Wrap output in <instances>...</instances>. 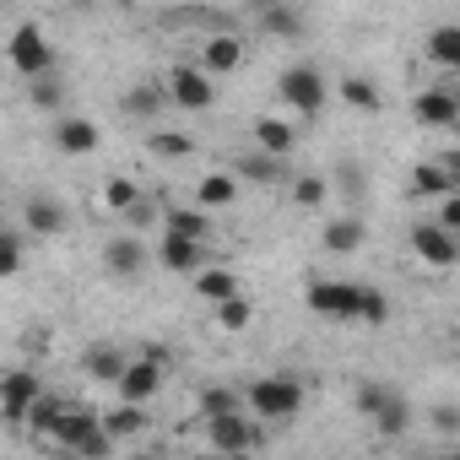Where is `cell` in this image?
I'll use <instances>...</instances> for the list:
<instances>
[{
  "mask_svg": "<svg viewBox=\"0 0 460 460\" xmlns=\"http://www.w3.org/2000/svg\"><path fill=\"white\" fill-rule=\"evenodd\" d=\"M82 368H87L93 379H103V385H114V379L125 374V352H119V347H93V352L82 358Z\"/></svg>",
  "mask_w": 460,
  "mask_h": 460,
  "instance_id": "cell-23",
  "label": "cell"
},
{
  "mask_svg": "<svg viewBox=\"0 0 460 460\" xmlns=\"http://www.w3.org/2000/svg\"><path fill=\"white\" fill-rule=\"evenodd\" d=\"M157 255H163V266H168V271H195V266H200V255H206V244H200V239H179V234H163Z\"/></svg>",
  "mask_w": 460,
  "mask_h": 460,
  "instance_id": "cell-16",
  "label": "cell"
},
{
  "mask_svg": "<svg viewBox=\"0 0 460 460\" xmlns=\"http://www.w3.org/2000/svg\"><path fill=\"white\" fill-rule=\"evenodd\" d=\"M358 244H363V222H358V217L325 222V250H331V255H352Z\"/></svg>",
  "mask_w": 460,
  "mask_h": 460,
  "instance_id": "cell-22",
  "label": "cell"
},
{
  "mask_svg": "<svg viewBox=\"0 0 460 460\" xmlns=\"http://www.w3.org/2000/svg\"><path fill=\"white\" fill-rule=\"evenodd\" d=\"M341 184H347V195H363V173L352 163H341Z\"/></svg>",
  "mask_w": 460,
  "mask_h": 460,
  "instance_id": "cell-41",
  "label": "cell"
},
{
  "mask_svg": "<svg viewBox=\"0 0 460 460\" xmlns=\"http://www.w3.org/2000/svg\"><path fill=\"white\" fill-rule=\"evenodd\" d=\"M358 320H368V325H385V320H390V304H385V293L363 288V293H358Z\"/></svg>",
  "mask_w": 460,
  "mask_h": 460,
  "instance_id": "cell-36",
  "label": "cell"
},
{
  "mask_svg": "<svg viewBox=\"0 0 460 460\" xmlns=\"http://www.w3.org/2000/svg\"><path fill=\"white\" fill-rule=\"evenodd\" d=\"M195 200H200V211H217V206H234V200H239V179H234V173H211V179H200Z\"/></svg>",
  "mask_w": 460,
  "mask_h": 460,
  "instance_id": "cell-20",
  "label": "cell"
},
{
  "mask_svg": "<svg viewBox=\"0 0 460 460\" xmlns=\"http://www.w3.org/2000/svg\"><path fill=\"white\" fill-rule=\"evenodd\" d=\"M93 428H98V411H87V406H60V417H55V428H49V433H55L66 449H76Z\"/></svg>",
  "mask_w": 460,
  "mask_h": 460,
  "instance_id": "cell-14",
  "label": "cell"
},
{
  "mask_svg": "<svg viewBox=\"0 0 460 460\" xmlns=\"http://www.w3.org/2000/svg\"><path fill=\"white\" fill-rule=\"evenodd\" d=\"M428 55L438 60V66H460V28H433V39H428Z\"/></svg>",
  "mask_w": 460,
  "mask_h": 460,
  "instance_id": "cell-30",
  "label": "cell"
},
{
  "mask_svg": "<svg viewBox=\"0 0 460 460\" xmlns=\"http://www.w3.org/2000/svg\"><path fill=\"white\" fill-rule=\"evenodd\" d=\"M358 406L374 417V428H379V433H401V428L411 422L406 401H401L395 390H385V385H363V390H358Z\"/></svg>",
  "mask_w": 460,
  "mask_h": 460,
  "instance_id": "cell-3",
  "label": "cell"
},
{
  "mask_svg": "<svg viewBox=\"0 0 460 460\" xmlns=\"http://www.w3.org/2000/svg\"><path fill=\"white\" fill-rule=\"evenodd\" d=\"M250 320H255V304H250L244 293H227V298L217 304V325H222V331H244Z\"/></svg>",
  "mask_w": 460,
  "mask_h": 460,
  "instance_id": "cell-25",
  "label": "cell"
},
{
  "mask_svg": "<svg viewBox=\"0 0 460 460\" xmlns=\"http://www.w3.org/2000/svg\"><path fill=\"white\" fill-rule=\"evenodd\" d=\"M55 141H60V152L87 157V152H98V125H93V119H82V114H66V119L55 125Z\"/></svg>",
  "mask_w": 460,
  "mask_h": 460,
  "instance_id": "cell-12",
  "label": "cell"
},
{
  "mask_svg": "<svg viewBox=\"0 0 460 460\" xmlns=\"http://www.w3.org/2000/svg\"><path fill=\"white\" fill-rule=\"evenodd\" d=\"M168 234H179V239H211V217L206 211H190V206H168Z\"/></svg>",
  "mask_w": 460,
  "mask_h": 460,
  "instance_id": "cell-21",
  "label": "cell"
},
{
  "mask_svg": "<svg viewBox=\"0 0 460 460\" xmlns=\"http://www.w3.org/2000/svg\"><path fill=\"white\" fill-rule=\"evenodd\" d=\"M114 385H119L125 401H152L157 385H163V363H157V358H136V363H125V374H119Z\"/></svg>",
  "mask_w": 460,
  "mask_h": 460,
  "instance_id": "cell-10",
  "label": "cell"
},
{
  "mask_svg": "<svg viewBox=\"0 0 460 460\" xmlns=\"http://www.w3.org/2000/svg\"><path fill=\"white\" fill-rule=\"evenodd\" d=\"M255 146L271 152V157H288V152L298 146V130H293L288 119H255Z\"/></svg>",
  "mask_w": 460,
  "mask_h": 460,
  "instance_id": "cell-17",
  "label": "cell"
},
{
  "mask_svg": "<svg viewBox=\"0 0 460 460\" xmlns=\"http://www.w3.org/2000/svg\"><path fill=\"white\" fill-rule=\"evenodd\" d=\"M277 93H282L288 109H298V114H320V109H325V76H320L314 66H293V71H282Z\"/></svg>",
  "mask_w": 460,
  "mask_h": 460,
  "instance_id": "cell-2",
  "label": "cell"
},
{
  "mask_svg": "<svg viewBox=\"0 0 460 460\" xmlns=\"http://www.w3.org/2000/svg\"><path fill=\"white\" fill-rule=\"evenodd\" d=\"M244 66V44L234 39V33H217V39H206V49H200V71H211V76H227V71H239Z\"/></svg>",
  "mask_w": 460,
  "mask_h": 460,
  "instance_id": "cell-11",
  "label": "cell"
},
{
  "mask_svg": "<svg viewBox=\"0 0 460 460\" xmlns=\"http://www.w3.org/2000/svg\"><path fill=\"white\" fill-rule=\"evenodd\" d=\"M293 206H304V211H314V206H325V179H298L293 184Z\"/></svg>",
  "mask_w": 460,
  "mask_h": 460,
  "instance_id": "cell-37",
  "label": "cell"
},
{
  "mask_svg": "<svg viewBox=\"0 0 460 460\" xmlns=\"http://www.w3.org/2000/svg\"><path fill=\"white\" fill-rule=\"evenodd\" d=\"M114 438H130V433H141L146 428V411H141V401H125V406H114L109 417H98Z\"/></svg>",
  "mask_w": 460,
  "mask_h": 460,
  "instance_id": "cell-24",
  "label": "cell"
},
{
  "mask_svg": "<svg viewBox=\"0 0 460 460\" xmlns=\"http://www.w3.org/2000/svg\"><path fill=\"white\" fill-rule=\"evenodd\" d=\"M163 103H168V87L146 82V87H136V93L125 98V114H130V119H152V114H157Z\"/></svg>",
  "mask_w": 460,
  "mask_h": 460,
  "instance_id": "cell-26",
  "label": "cell"
},
{
  "mask_svg": "<svg viewBox=\"0 0 460 460\" xmlns=\"http://www.w3.org/2000/svg\"><path fill=\"white\" fill-rule=\"evenodd\" d=\"M103 266H109L114 277H136V271L146 266V250H141V239H114V244L103 250Z\"/></svg>",
  "mask_w": 460,
  "mask_h": 460,
  "instance_id": "cell-18",
  "label": "cell"
},
{
  "mask_svg": "<svg viewBox=\"0 0 460 460\" xmlns=\"http://www.w3.org/2000/svg\"><path fill=\"white\" fill-rule=\"evenodd\" d=\"M168 98H173L179 109H211V76H206L200 66H173Z\"/></svg>",
  "mask_w": 460,
  "mask_h": 460,
  "instance_id": "cell-8",
  "label": "cell"
},
{
  "mask_svg": "<svg viewBox=\"0 0 460 460\" xmlns=\"http://www.w3.org/2000/svg\"><path fill=\"white\" fill-rule=\"evenodd\" d=\"M6 55H12V66H17L22 76H39V71H49V66H55V49H49V44H44V33H39V28H28V22L12 33Z\"/></svg>",
  "mask_w": 460,
  "mask_h": 460,
  "instance_id": "cell-5",
  "label": "cell"
},
{
  "mask_svg": "<svg viewBox=\"0 0 460 460\" xmlns=\"http://www.w3.org/2000/svg\"><path fill=\"white\" fill-rule=\"evenodd\" d=\"M222 411H244V395L239 390H206L200 395V417H222Z\"/></svg>",
  "mask_w": 460,
  "mask_h": 460,
  "instance_id": "cell-35",
  "label": "cell"
},
{
  "mask_svg": "<svg viewBox=\"0 0 460 460\" xmlns=\"http://www.w3.org/2000/svg\"><path fill=\"white\" fill-rule=\"evenodd\" d=\"M76 6H93V0H76Z\"/></svg>",
  "mask_w": 460,
  "mask_h": 460,
  "instance_id": "cell-43",
  "label": "cell"
},
{
  "mask_svg": "<svg viewBox=\"0 0 460 460\" xmlns=\"http://www.w3.org/2000/svg\"><path fill=\"white\" fill-rule=\"evenodd\" d=\"M136 195H141V190H136V184H130V179H109V184H103V200H109V206H114V211H125V206H130V200H136Z\"/></svg>",
  "mask_w": 460,
  "mask_h": 460,
  "instance_id": "cell-39",
  "label": "cell"
},
{
  "mask_svg": "<svg viewBox=\"0 0 460 460\" xmlns=\"http://www.w3.org/2000/svg\"><path fill=\"white\" fill-rule=\"evenodd\" d=\"M206 433H211V449H227V455H239V449H255L261 433L244 411H222V417H206Z\"/></svg>",
  "mask_w": 460,
  "mask_h": 460,
  "instance_id": "cell-4",
  "label": "cell"
},
{
  "mask_svg": "<svg viewBox=\"0 0 460 460\" xmlns=\"http://www.w3.org/2000/svg\"><path fill=\"white\" fill-rule=\"evenodd\" d=\"M244 401H250V411H255V417L288 422V417H298L304 390H298V379H288V374H266V379H255V385L244 390Z\"/></svg>",
  "mask_w": 460,
  "mask_h": 460,
  "instance_id": "cell-1",
  "label": "cell"
},
{
  "mask_svg": "<svg viewBox=\"0 0 460 460\" xmlns=\"http://www.w3.org/2000/svg\"><path fill=\"white\" fill-rule=\"evenodd\" d=\"M22 217H28V234H66V206L55 200V195H33L28 206H22Z\"/></svg>",
  "mask_w": 460,
  "mask_h": 460,
  "instance_id": "cell-13",
  "label": "cell"
},
{
  "mask_svg": "<svg viewBox=\"0 0 460 460\" xmlns=\"http://www.w3.org/2000/svg\"><path fill=\"white\" fill-rule=\"evenodd\" d=\"M44 385H39V374H28V368H17V374H0V422H22L28 417V401L39 395Z\"/></svg>",
  "mask_w": 460,
  "mask_h": 460,
  "instance_id": "cell-7",
  "label": "cell"
},
{
  "mask_svg": "<svg viewBox=\"0 0 460 460\" xmlns=\"http://www.w3.org/2000/svg\"><path fill=\"white\" fill-rule=\"evenodd\" d=\"M60 406H66L60 395H44V390H39V395L28 401V417H22V422H28V428H39V433H49V428H55V417H60Z\"/></svg>",
  "mask_w": 460,
  "mask_h": 460,
  "instance_id": "cell-31",
  "label": "cell"
},
{
  "mask_svg": "<svg viewBox=\"0 0 460 460\" xmlns=\"http://www.w3.org/2000/svg\"><path fill=\"white\" fill-rule=\"evenodd\" d=\"M152 152L157 157H195V141L179 130H152Z\"/></svg>",
  "mask_w": 460,
  "mask_h": 460,
  "instance_id": "cell-34",
  "label": "cell"
},
{
  "mask_svg": "<svg viewBox=\"0 0 460 460\" xmlns=\"http://www.w3.org/2000/svg\"><path fill=\"white\" fill-rule=\"evenodd\" d=\"M411 190H417V195H449V190H455V168H433V163H422V168L411 173Z\"/></svg>",
  "mask_w": 460,
  "mask_h": 460,
  "instance_id": "cell-29",
  "label": "cell"
},
{
  "mask_svg": "<svg viewBox=\"0 0 460 460\" xmlns=\"http://www.w3.org/2000/svg\"><path fill=\"white\" fill-rule=\"evenodd\" d=\"M28 98H33L39 109H60V103H66V87H60L49 71H39V76H28Z\"/></svg>",
  "mask_w": 460,
  "mask_h": 460,
  "instance_id": "cell-32",
  "label": "cell"
},
{
  "mask_svg": "<svg viewBox=\"0 0 460 460\" xmlns=\"http://www.w3.org/2000/svg\"><path fill=\"white\" fill-rule=\"evenodd\" d=\"M341 98H347L358 114H379V103H385V98H379V87H374V82H363V76H347V82H341Z\"/></svg>",
  "mask_w": 460,
  "mask_h": 460,
  "instance_id": "cell-28",
  "label": "cell"
},
{
  "mask_svg": "<svg viewBox=\"0 0 460 460\" xmlns=\"http://www.w3.org/2000/svg\"><path fill=\"white\" fill-rule=\"evenodd\" d=\"M195 293L211 298V304H222L227 293H239V277L227 271V266H195Z\"/></svg>",
  "mask_w": 460,
  "mask_h": 460,
  "instance_id": "cell-19",
  "label": "cell"
},
{
  "mask_svg": "<svg viewBox=\"0 0 460 460\" xmlns=\"http://www.w3.org/2000/svg\"><path fill=\"white\" fill-rule=\"evenodd\" d=\"M433 422H438L444 433H455V428H460V417H455V406H438V411H433Z\"/></svg>",
  "mask_w": 460,
  "mask_h": 460,
  "instance_id": "cell-42",
  "label": "cell"
},
{
  "mask_svg": "<svg viewBox=\"0 0 460 460\" xmlns=\"http://www.w3.org/2000/svg\"><path fill=\"white\" fill-rule=\"evenodd\" d=\"M358 282H309V309L331 320H358Z\"/></svg>",
  "mask_w": 460,
  "mask_h": 460,
  "instance_id": "cell-6",
  "label": "cell"
},
{
  "mask_svg": "<svg viewBox=\"0 0 460 460\" xmlns=\"http://www.w3.org/2000/svg\"><path fill=\"white\" fill-rule=\"evenodd\" d=\"M411 114H417V125H438V130H449L455 114H460V103H455L449 93H417Z\"/></svg>",
  "mask_w": 460,
  "mask_h": 460,
  "instance_id": "cell-15",
  "label": "cell"
},
{
  "mask_svg": "<svg viewBox=\"0 0 460 460\" xmlns=\"http://www.w3.org/2000/svg\"><path fill=\"white\" fill-rule=\"evenodd\" d=\"M266 33H277V39H298V33H304V17H298L293 6H266Z\"/></svg>",
  "mask_w": 460,
  "mask_h": 460,
  "instance_id": "cell-33",
  "label": "cell"
},
{
  "mask_svg": "<svg viewBox=\"0 0 460 460\" xmlns=\"http://www.w3.org/2000/svg\"><path fill=\"white\" fill-rule=\"evenodd\" d=\"M411 244H417V255H422L428 266H455V261H460L455 234H449V227H438V222H417V227H411Z\"/></svg>",
  "mask_w": 460,
  "mask_h": 460,
  "instance_id": "cell-9",
  "label": "cell"
},
{
  "mask_svg": "<svg viewBox=\"0 0 460 460\" xmlns=\"http://www.w3.org/2000/svg\"><path fill=\"white\" fill-rule=\"evenodd\" d=\"M17 271H22V239L0 234V277H17Z\"/></svg>",
  "mask_w": 460,
  "mask_h": 460,
  "instance_id": "cell-38",
  "label": "cell"
},
{
  "mask_svg": "<svg viewBox=\"0 0 460 460\" xmlns=\"http://www.w3.org/2000/svg\"><path fill=\"white\" fill-rule=\"evenodd\" d=\"M438 227H449V234H455V227H460V200H455V190L444 195V211H438Z\"/></svg>",
  "mask_w": 460,
  "mask_h": 460,
  "instance_id": "cell-40",
  "label": "cell"
},
{
  "mask_svg": "<svg viewBox=\"0 0 460 460\" xmlns=\"http://www.w3.org/2000/svg\"><path fill=\"white\" fill-rule=\"evenodd\" d=\"M244 179H255V184H277L282 179V157H271V152H250V157H239L234 163Z\"/></svg>",
  "mask_w": 460,
  "mask_h": 460,
  "instance_id": "cell-27",
  "label": "cell"
}]
</instances>
